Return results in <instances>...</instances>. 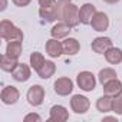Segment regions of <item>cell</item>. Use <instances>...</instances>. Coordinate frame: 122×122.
<instances>
[{
  "label": "cell",
  "mask_w": 122,
  "mask_h": 122,
  "mask_svg": "<svg viewBox=\"0 0 122 122\" xmlns=\"http://www.w3.org/2000/svg\"><path fill=\"white\" fill-rule=\"evenodd\" d=\"M0 36H2V39H5L7 42L23 40V32L9 20H2L0 22Z\"/></svg>",
  "instance_id": "1"
},
{
  "label": "cell",
  "mask_w": 122,
  "mask_h": 122,
  "mask_svg": "<svg viewBox=\"0 0 122 122\" xmlns=\"http://www.w3.org/2000/svg\"><path fill=\"white\" fill-rule=\"evenodd\" d=\"M56 5L57 0H39V15L47 22H56Z\"/></svg>",
  "instance_id": "2"
},
{
  "label": "cell",
  "mask_w": 122,
  "mask_h": 122,
  "mask_svg": "<svg viewBox=\"0 0 122 122\" xmlns=\"http://www.w3.org/2000/svg\"><path fill=\"white\" fill-rule=\"evenodd\" d=\"M62 20L69 25L71 27H75L81 23V19H79V7L76 5H73L72 2L68 3V6L65 7V12H63V17Z\"/></svg>",
  "instance_id": "3"
},
{
  "label": "cell",
  "mask_w": 122,
  "mask_h": 122,
  "mask_svg": "<svg viewBox=\"0 0 122 122\" xmlns=\"http://www.w3.org/2000/svg\"><path fill=\"white\" fill-rule=\"evenodd\" d=\"M76 82H78V86L85 92H92L95 89V86H96V79H95L93 73L89 72V71L81 72L76 76Z\"/></svg>",
  "instance_id": "4"
},
{
  "label": "cell",
  "mask_w": 122,
  "mask_h": 122,
  "mask_svg": "<svg viewBox=\"0 0 122 122\" xmlns=\"http://www.w3.org/2000/svg\"><path fill=\"white\" fill-rule=\"evenodd\" d=\"M27 102L32 105V106H39L43 103L45 101V88L40 86V85H33L29 88L27 91Z\"/></svg>",
  "instance_id": "5"
},
{
  "label": "cell",
  "mask_w": 122,
  "mask_h": 122,
  "mask_svg": "<svg viewBox=\"0 0 122 122\" xmlns=\"http://www.w3.org/2000/svg\"><path fill=\"white\" fill-rule=\"evenodd\" d=\"M89 106H91V102L86 96H82V95H73L72 99H71V108L75 113L78 115H82V113H86L89 111Z\"/></svg>",
  "instance_id": "6"
},
{
  "label": "cell",
  "mask_w": 122,
  "mask_h": 122,
  "mask_svg": "<svg viewBox=\"0 0 122 122\" xmlns=\"http://www.w3.org/2000/svg\"><path fill=\"white\" fill-rule=\"evenodd\" d=\"M53 89L60 96H68L73 91V82L69 78H59L53 83Z\"/></svg>",
  "instance_id": "7"
},
{
  "label": "cell",
  "mask_w": 122,
  "mask_h": 122,
  "mask_svg": "<svg viewBox=\"0 0 122 122\" xmlns=\"http://www.w3.org/2000/svg\"><path fill=\"white\" fill-rule=\"evenodd\" d=\"M19 96H20L19 89L15 88V86H6V88H3L2 93H0V99H2V102L6 103V105L16 103L17 99H19Z\"/></svg>",
  "instance_id": "8"
},
{
  "label": "cell",
  "mask_w": 122,
  "mask_h": 122,
  "mask_svg": "<svg viewBox=\"0 0 122 122\" xmlns=\"http://www.w3.org/2000/svg\"><path fill=\"white\" fill-rule=\"evenodd\" d=\"M69 119V112L65 106L62 105H55L50 109V116L49 121L50 122H65Z\"/></svg>",
  "instance_id": "9"
},
{
  "label": "cell",
  "mask_w": 122,
  "mask_h": 122,
  "mask_svg": "<svg viewBox=\"0 0 122 122\" xmlns=\"http://www.w3.org/2000/svg\"><path fill=\"white\" fill-rule=\"evenodd\" d=\"M91 26L93 27V30L96 32H105L108 27H109V19L106 16V13L103 12H96V15L93 16L92 22H91Z\"/></svg>",
  "instance_id": "10"
},
{
  "label": "cell",
  "mask_w": 122,
  "mask_h": 122,
  "mask_svg": "<svg viewBox=\"0 0 122 122\" xmlns=\"http://www.w3.org/2000/svg\"><path fill=\"white\" fill-rule=\"evenodd\" d=\"M95 15H96V9L91 3H85L79 9V19H81L82 25H91V22H92Z\"/></svg>",
  "instance_id": "11"
},
{
  "label": "cell",
  "mask_w": 122,
  "mask_h": 122,
  "mask_svg": "<svg viewBox=\"0 0 122 122\" xmlns=\"http://www.w3.org/2000/svg\"><path fill=\"white\" fill-rule=\"evenodd\" d=\"M45 49H46V53L50 56V57H59L60 55L63 53V47H62V43L59 42V39H49L45 45Z\"/></svg>",
  "instance_id": "12"
},
{
  "label": "cell",
  "mask_w": 122,
  "mask_h": 122,
  "mask_svg": "<svg viewBox=\"0 0 122 122\" xmlns=\"http://www.w3.org/2000/svg\"><path fill=\"white\" fill-rule=\"evenodd\" d=\"M103 92H105V95L112 96V98L119 96L122 93V82L118 81L116 78L112 79V81H109V82H106L103 85Z\"/></svg>",
  "instance_id": "13"
},
{
  "label": "cell",
  "mask_w": 122,
  "mask_h": 122,
  "mask_svg": "<svg viewBox=\"0 0 122 122\" xmlns=\"http://www.w3.org/2000/svg\"><path fill=\"white\" fill-rule=\"evenodd\" d=\"M111 47H112V40H111L109 37H105V36L96 37V39H93V42H92V50L96 52V53L105 55V52H106L108 49H111Z\"/></svg>",
  "instance_id": "14"
},
{
  "label": "cell",
  "mask_w": 122,
  "mask_h": 122,
  "mask_svg": "<svg viewBox=\"0 0 122 122\" xmlns=\"http://www.w3.org/2000/svg\"><path fill=\"white\" fill-rule=\"evenodd\" d=\"M12 76L17 82H26L30 78V68L27 65H25V63H19L15 68V71L12 72Z\"/></svg>",
  "instance_id": "15"
},
{
  "label": "cell",
  "mask_w": 122,
  "mask_h": 122,
  "mask_svg": "<svg viewBox=\"0 0 122 122\" xmlns=\"http://www.w3.org/2000/svg\"><path fill=\"white\" fill-rule=\"evenodd\" d=\"M62 47H63V53L68 56H73L81 50V45L75 37H68L62 42Z\"/></svg>",
  "instance_id": "16"
},
{
  "label": "cell",
  "mask_w": 122,
  "mask_h": 122,
  "mask_svg": "<svg viewBox=\"0 0 122 122\" xmlns=\"http://www.w3.org/2000/svg\"><path fill=\"white\" fill-rule=\"evenodd\" d=\"M71 26L69 25H66L65 22H60V23H57V25H55L53 27H52V30H50V35H52V37H55V39H63V37H66L69 33H71Z\"/></svg>",
  "instance_id": "17"
},
{
  "label": "cell",
  "mask_w": 122,
  "mask_h": 122,
  "mask_svg": "<svg viewBox=\"0 0 122 122\" xmlns=\"http://www.w3.org/2000/svg\"><path fill=\"white\" fill-rule=\"evenodd\" d=\"M105 59L106 62L111 63V65H118L122 62V50L119 47H111L105 52Z\"/></svg>",
  "instance_id": "18"
},
{
  "label": "cell",
  "mask_w": 122,
  "mask_h": 122,
  "mask_svg": "<svg viewBox=\"0 0 122 122\" xmlns=\"http://www.w3.org/2000/svg\"><path fill=\"white\" fill-rule=\"evenodd\" d=\"M19 65V62H17V59H15V57H10L9 55H2L0 56V68H2L5 72H13L15 71V68Z\"/></svg>",
  "instance_id": "19"
},
{
  "label": "cell",
  "mask_w": 122,
  "mask_h": 122,
  "mask_svg": "<svg viewBox=\"0 0 122 122\" xmlns=\"http://www.w3.org/2000/svg\"><path fill=\"white\" fill-rule=\"evenodd\" d=\"M55 72H56V65L52 62V60H46L43 63V66L37 71V75L42 79H49L50 76H53Z\"/></svg>",
  "instance_id": "20"
},
{
  "label": "cell",
  "mask_w": 122,
  "mask_h": 122,
  "mask_svg": "<svg viewBox=\"0 0 122 122\" xmlns=\"http://www.w3.org/2000/svg\"><path fill=\"white\" fill-rule=\"evenodd\" d=\"M6 55H9L10 57L19 59V56L22 55V40H12L7 43L6 47Z\"/></svg>",
  "instance_id": "21"
},
{
  "label": "cell",
  "mask_w": 122,
  "mask_h": 122,
  "mask_svg": "<svg viewBox=\"0 0 122 122\" xmlns=\"http://www.w3.org/2000/svg\"><path fill=\"white\" fill-rule=\"evenodd\" d=\"M112 102H113V98L112 96H101L98 101H96V109L102 113H106L109 111H112Z\"/></svg>",
  "instance_id": "22"
},
{
  "label": "cell",
  "mask_w": 122,
  "mask_h": 122,
  "mask_svg": "<svg viewBox=\"0 0 122 122\" xmlns=\"http://www.w3.org/2000/svg\"><path fill=\"white\" fill-rule=\"evenodd\" d=\"M116 78V72L112 69V68H103L101 72H99V75H98V79H99V82L102 83V85H105L106 82H109V81H112V79H115Z\"/></svg>",
  "instance_id": "23"
},
{
  "label": "cell",
  "mask_w": 122,
  "mask_h": 122,
  "mask_svg": "<svg viewBox=\"0 0 122 122\" xmlns=\"http://www.w3.org/2000/svg\"><path fill=\"white\" fill-rule=\"evenodd\" d=\"M45 62H46V59H45V56H43L42 53H39V52H33V53L30 55V66H32L36 72L43 66Z\"/></svg>",
  "instance_id": "24"
},
{
  "label": "cell",
  "mask_w": 122,
  "mask_h": 122,
  "mask_svg": "<svg viewBox=\"0 0 122 122\" xmlns=\"http://www.w3.org/2000/svg\"><path fill=\"white\" fill-rule=\"evenodd\" d=\"M69 2H71V0H57V5H56V19L57 20H62L65 7L68 6Z\"/></svg>",
  "instance_id": "25"
},
{
  "label": "cell",
  "mask_w": 122,
  "mask_h": 122,
  "mask_svg": "<svg viewBox=\"0 0 122 122\" xmlns=\"http://www.w3.org/2000/svg\"><path fill=\"white\" fill-rule=\"evenodd\" d=\"M112 111L118 115H122V95L113 98V102H112Z\"/></svg>",
  "instance_id": "26"
},
{
  "label": "cell",
  "mask_w": 122,
  "mask_h": 122,
  "mask_svg": "<svg viewBox=\"0 0 122 122\" xmlns=\"http://www.w3.org/2000/svg\"><path fill=\"white\" fill-rule=\"evenodd\" d=\"M29 121H37V122H40L42 118H40L37 113H29V115L25 116V122H29Z\"/></svg>",
  "instance_id": "27"
},
{
  "label": "cell",
  "mask_w": 122,
  "mask_h": 122,
  "mask_svg": "<svg viewBox=\"0 0 122 122\" xmlns=\"http://www.w3.org/2000/svg\"><path fill=\"white\" fill-rule=\"evenodd\" d=\"M12 2L16 5V6H19V7H25V6H27L32 0H12Z\"/></svg>",
  "instance_id": "28"
},
{
  "label": "cell",
  "mask_w": 122,
  "mask_h": 122,
  "mask_svg": "<svg viewBox=\"0 0 122 122\" xmlns=\"http://www.w3.org/2000/svg\"><path fill=\"white\" fill-rule=\"evenodd\" d=\"M105 3H108V5H115V3H118L119 0H103Z\"/></svg>",
  "instance_id": "29"
},
{
  "label": "cell",
  "mask_w": 122,
  "mask_h": 122,
  "mask_svg": "<svg viewBox=\"0 0 122 122\" xmlns=\"http://www.w3.org/2000/svg\"><path fill=\"white\" fill-rule=\"evenodd\" d=\"M103 121H115V122H116V118H113V116H108V118H103Z\"/></svg>",
  "instance_id": "30"
},
{
  "label": "cell",
  "mask_w": 122,
  "mask_h": 122,
  "mask_svg": "<svg viewBox=\"0 0 122 122\" xmlns=\"http://www.w3.org/2000/svg\"><path fill=\"white\" fill-rule=\"evenodd\" d=\"M6 9V0H2V7H0V10H5Z\"/></svg>",
  "instance_id": "31"
}]
</instances>
